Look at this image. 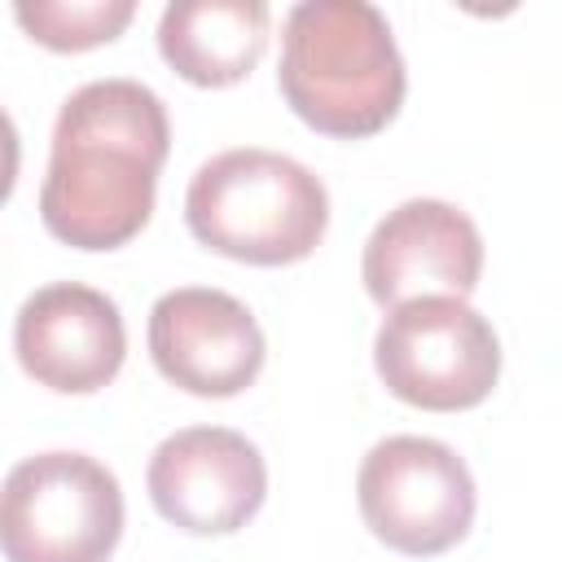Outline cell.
Listing matches in <instances>:
<instances>
[{
  "mask_svg": "<svg viewBox=\"0 0 562 562\" xmlns=\"http://www.w3.org/2000/svg\"><path fill=\"white\" fill-rule=\"evenodd\" d=\"M171 149L167 105L136 79H92L75 88L53 123L48 176L40 189L44 228L79 250L132 241Z\"/></svg>",
  "mask_w": 562,
  "mask_h": 562,
  "instance_id": "obj_1",
  "label": "cell"
},
{
  "mask_svg": "<svg viewBox=\"0 0 562 562\" xmlns=\"http://www.w3.org/2000/svg\"><path fill=\"white\" fill-rule=\"evenodd\" d=\"M281 92L325 136H373L404 101V57L369 0H303L281 26Z\"/></svg>",
  "mask_w": 562,
  "mask_h": 562,
  "instance_id": "obj_2",
  "label": "cell"
},
{
  "mask_svg": "<svg viewBox=\"0 0 562 562\" xmlns=\"http://www.w3.org/2000/svg\"><path fill=\"white\" fill-rule=\"evenodd\" d=\"M184 220L206 250L277 268L321 246L329 193L303 162L241 145L198 167L184 193Z\"/></svg>",
  "mask_w": 562,
  "mask_h": 562,
  "instance_id": "obj_3",
  "label": "cell"
},
{
  "mask_svg": "<svg viewBox=\"0 0 562 562\" xmlns=\"http://www.w3.org/2000/svg\"><path fill=\"white\" fill-rule=\"evenodd\" d=\"M123 536L119 479L83 452H40L0 483L9 562H105Z\"/></svg>",
  "mask_w": 562,
  "mask_h": 562,
  "instance_id": "obj_4",
  "label": "cell"
},
{
  "mask_svg": "<svg viewBox=\"0 0 562 562\" xmlns=\"http://www.w3.org/2000/svg\"><path fill=\"white\" fill-rule=\"evenodd\" d=\"M386 391L413 408L457 413L487 400L501 378V342L465 299H413L391 307L373 338Z\"/></svg>",
  "mask_w": 562,
  "mask_h": 562,
  "instance_id": "obj_5",
  "label": "cell"
},
{
  "mask_svg": "<svg viewBox=\"0 0 562 562\" xmlns=\"http://www.w3.org/2000/svg\"><path fill=\"white\" fill-rule=\"evenodd\" d=\"M356 501L369 531L408 558L452 549L474 522V479L465 461L426 435L373 443L360 461Z\"/></svg>",
  "mask_w": 562,
  "mask_h": 562,
  "instance_id": "obj_6",
  "label": "cell"
},
{
  "mask_svg": "<svg viewBox=\"0 0 562 562\" xmlns=\"http://www.w3.org/2000/svg\"><path fill=\"white\" fill-rule=\"evenodd\" d=\"M263 496V457L228 426L176 430L149 457V501L180 531L228 536L259 514Z\"/></svg>",
  "mask_w": 562,
  "mask_h": 562,
  "instance_id": "obj_7",
  "label": "cell"
},
{
  "mask_svg": "<svg viewBox=\"0 0 562 562\" xmlns=\"http://www.w3.org/2000/svg\"><path fill=\"white\" fill-rule=\"evenodd\" d=\"M364 290L382 307L413 299H465L483 272V237L465 211L439 198H408L364 241Z\"/></svg>",
  "mask_w": 562,
  "mask_h": 562,
  "instance_id": "obj_8",
  "label": "cell"
},
{
  "mask_svg": "<svg viewBox=\"0 0 562 562\" xmlns=\"http://www.w3.org/2000/svg\"><path fill=\"white\" fill-rule=\"evenodd\" d=\"M149 356L189 395H237L263 369V329L250 307L211 285L167 290L149 312Z\"/></svg>",
  "mask_w": 562,
  "mask_h": 562,
  "instance_id": "obj_9",
  "label": "cell"
},
{
  "mask_svg": "<svg viewBox=\"0 0 562 562\" xmlns=\"http://www.w3.org/2000/svg\"><path fill=\"white\" fill-rule=\"evenodd\" d=\"M13 351L40 386L61 395H88L123 369L127 329L114 299H105L101 290L79 281H53L18 307Z\"/></svg>",
  "mask_w": 562,
  "mask_h": 562,
  "instance_id": "obj_10",
  "label": "cell"
},
{
  "mask_svg": "<svg viewBox=\"0 0 562 562\" xmlns=\"http://www.w3.org/2000/svg\"><path fill=\"white\" fill-rule=\"evenodd\" d=\"M268 48L263 0H176L158 22V53L198 88H228L255 70Z\"/></svg>",
  "mask_w": 562,
  "mask_h": 562,
  "instance_id": "obj_11",
  "label": "cell"
},
{
  "mask_svg": "<svg viewBox=\"0 0 562 562\" xmlns=\"http://www.w3.org/2000/svg\"><path fill=\"white\" fill-rule=\"evenodd\" d=\"M136 4L132 0H18L13 18L18 26L57 53H83L97 44H110L127 22Z\"/></svg>",
  "mask_w": 562,
  "mask_h": 562,
  "instance_id": "obj_12",
  "label": "cell"
},
{
  "mask_svg": "<svg viewBox=\"0 0 562 562\" xmlns=\"http://www.w3.org/2000/svg\"><path fill=\"white\" fill-rule=\"evenodd\" d=\"M18 162H22L18 127H13V119L0 110V202L13 193V180H18Z\"/></svg>",
  "mask_w": 562,
  "mask_h": 562,
  "instance_id": "obj_13",
  "label": "cell"
}]
</instances>
